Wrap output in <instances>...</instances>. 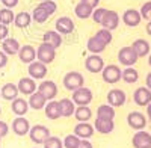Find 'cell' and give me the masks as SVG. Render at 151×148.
<instances>
[{
	"mask_svg": "<svg viewBox=\"0 0 151 148\" xmlns=\"http://www.w3.org/2000/svg\"><path fill=\"white\" fill-rule=\"evenodd\" d=\"M55 59H56V48H53L50 44H45V42L38 45L36 60H40V62L48 65V64H52Z\"/></svg>",
	"mask_w": 151,
	"mask_h": 148,
	"instance_id": "3957f363",
	"label": "cell"
},
{
	"mask_svg": "<svg viewBox=\"0 0 151 148\" xmlns=\"http://www.w3.org/2000/svg\"><path fill=\"white\" fill-rule=\"evenodd\" d=\"M59 107H60V116L64 118H70L74 115V110H76V104L71 98H62L59 101Z\"/></svg>",
	"mask_w": 151,
	"mask_h": 148,
	"instance_id": "83f0119b",
	"label": "cell"
},
{
	"mask_svg": "<svg viewBox=\"0 0 151 148\" xmlns=\"http://www.w3.org/2000/svg\"><path fill=\"white\" fill-rule=\"evenodd\" d=\"M0 115H2V107H0Z\"/></svg>",
	"mask_w": 151,
	"mask_h": 148,
	"instance_id": "11a10c76",
	"label": "cell"
},
{
	"mask_svg": "<svg viewBox=\"0 0 151 148\" xmlns=\"http://www.w3.org/2000/svg\"><path fill=\"white\" fill-rule=\"evenodd\" d=\"M18 94H20L18 88L14 83H5L2 86V89H0V97H2L3 100H8V101L15 100V98L18 97Z\"/></svg>",
	"mask_w": 151,
	"mask_h": 148,
	"instance_id": "7402d4cb",
	"label": "cell"
},
{
	"mask_svg": "<svg viewBox=\"0 0 151 148\" xmlns=\"http://www.w3.org/2000/svg\"><path fill=\"white\" fill-rule=\"evenodd\" d=\"M121 79L125 82V83H134L137 82V79H139V73H137L136 68H132V67H127L122 70V74H121Z\"/></svg>",
	"mask_w": 151,
	"mask_h": 148,
	"instance_id": "d590c367",
	"label": "cell"
},
{
	"mask_svg": "<svg viewBox=\"0 0 151 148\" xmlns=\"http://www.w3.org/2000/svg\"><path fill=\"white\" fill-rule=\"evenodd\" d=\"M30 122L27 118L24 116H17L14 118V121H12L11 124V130L14 131L17 136H26V134H29V130H30Z\"/></svg>",
	"mask_w": 151,
	"mask_h": 148,
	"instance_id": "9c48e42d",
	"label": "cell"
},
{
	"mask_svg": "<svg viewBox=\"0 0 151 148\" xmlns=\"http://www.w3.org/2000/svg\"><path fill=\"white\" fill-rule=\"evenodd\" d=\"M8 133H9V126L6 124L5 121L0 119V138H5Z\"/></svg>",
	"mask_w": 151,
	"mask_h": 148,
	"instance_id": "ee69618b",
	"label": "cell"
},
{
	"mask_svg": "<svg viewBox=\"0 0 151 148\" xmlns=\"http://www.w3.org/2000/svg\"><path fill=\"white\" fill-rule=\"evenodd\" d=\"M14 12H12V9H8V8H3L0 9V24H5V26H8V24L14 23Z\"/></svg>",
	"mask_w": 151,
	"mask_h": 148,
	"instance_id": "8d00e7d4",
	"label": "cell"
},
{
	"mask_svg": "<svg viewBox=\"0 0 151 148\" xmlns=\"http://www.w3.org/2000/svg\"><path fill=\"white\" fill-rule=\"evenodd\" d=\"M127 124L132 129H134L136 131L137 130H144L145 126H147V118L141 112H130L127 115Z\"/></svg>",
	"mask_w": 151,
	"mask_h": 148,
	"instance_id": "4fadbf2b",
	"label": "cell"
},
{
	"mask_svg": "<svg viewBox=\"0 0 151 148\" xmlns=\"http://www.w3.org/2000/svg\"><path fill=\"white\" fill-rule=\"evenodd\" d=\"M77 148H94V145H92L89 141H88V139H80Z\"/></svg>",
	"mask_w": 151,
	"mask_h": 148,
	"instance_id": "681fc988",
	"label": "cell"
},
{
	"mask_svg": "<svg viewBox=\"0 0 151 148\" xmlns=\"http://www.w3.org/2000/svg\"><path fill=\"white\" fill-rule=\"evenodd\" d=\"M80 2L85 3V5H88V6H91L92 9H95L98 6V3H100V0H80Z\"/></svg>",
	"mask_w": 151,
	"mask_h": 148,
	"instance_id": "c3c4849f",
	"label": "cell"
},
{
	"mask_svg": "<svg viewBox=\"0 0 151 148\" xmlns=\"http://www.w3.org/2000/svg\"><path fill=\"white\" fill-rule=\"evenodd\" d=\"M92 98H94L92 91L89 88H86V86H82V88L71 92V100L74 101L76 106H88V104H91Z\"/></svg>",
	"mask_w": 151,
	"mask_h": 148,
	"instance_id": "7a4b0ae2",
	"label": "cell"
},
{
	"mask_svg": "<svg viewBox=\"0 0 151 148\" xmlns=\"http://www.w3.org/2000/svg\"><path fill=\"white\" fill-rule=\"evenodd\" d=\"M32 21H35V23H38V24H42V23H45L47 20H48V12L44 9V8H41L40 5H38L33 11H32Z\"/></svg>",
	"mask_w": 151,
	"mask_h": 148,
	"instance_id": "e575fe53",
	"label": "cell"
},
{
	"mask_svg": "<svg viewBox=\"0 0 151 148\" xmlns=\"http://www.w3.org/2000/svg\"><path fill=\"white\" fill-rule=\"evenodd\" d=\"M85 68L92 74L101 73L104 68V60L100 55H89L85 59Z\"/></svg>",
	"mask_w": 151,
	"mask_h": 148,
	"instance_id": "30bf717a",
	"label": "cell"
},
{
	"mask_svg": "<svg viewBox=\"0 0 151 148\" xmlns=\"http://www.w3.org/2000/svg\"><path fill=\"white\" fill-rule=\"evenodd\" d=\"M106 47L107 45H104L101 41H98L95 36H91V38L88 40V42H86V48L89 50L91 55H100V53H103L106 50Z\"/></svg>",
	"mask_w": 151,
	"mask_h": 148,
	"instance_id": "1f68e13d",
	"label": "cell"
},
{
	"mask_svg": "<svg viewBox=\"0 0 151 148\" xmlns=\"http://www.w3.org/2000/svg\"><path fill=\"white\" fill-rule=\"evenodd\" d=\"M18 92L23 95H32L36 91V83L32 77H21L17 83Z\"/></svg>",
	"mask_w": 151,
	"mask_h": 148,
	"instance_id": "d6986e66",
	"label": "cell"
},
{
	"mask_svg": "<svg viewBox=\"0 0 151 148\" xmlns=\"http://www.w3.org/2000/svg\"><path fill=\"white\" fill-rule=\"evenodd\" d=\"M132 48L134 50V53L137 55V57H145L150 55V44L145 40H136L132 44Z\"/></svg>",
	"mask_w": 151,
	"mask_h": 148,
	"instance_id": "4dcf8cb0",
	"label": "cell"
},
{
	"mask_svg": "<svg viewBox=\"0 0 151 148\" xmlns=\"http://www.w3.org/2000/svg\"><path fill=\"white\" fill-rule=\"evenodd\" d=\"M42 42L50 44L53 48H58V47L62 45V35L56 30H47L42 35Z\"/></svg>",
	"mask_w": 151,
	"mask_h": 148,
	"instance_id": "d4e9b609",
	"label": "cell"
},
{
	"mask_svg": "<svg viewBox=\"0 0 151 148\" xmlns=\"http://www.w3.org/2000/svg\"><path fill=\"white\" fill-rule=\"evenodd\" d=\"M11 109H12V112H14L17 116H24V115L27 114V110H29L30 107H29V103L24 100V98L17 97L15 100H12Z\"/></svg>",
	"mask_w": 151,
	"mask_h": 148,
	"instance_id": "603a6c76",
	"label": "cell"
},
{
	"mask_svg": "<svg viewBox=\"0 0 151 148\" xmlns=\"http://www.w3.org/2000/svg\"><path fill=\"white\" fill-rule=\"evenodd\" d=\"M147 33H148V35L151 36V20H150V21L147 23Z\"/></svg>",
	"mask_w": 151,
	"mask_h": 148,
	"instance_id": "f5cc1de1",
	"label": "cell"
},
{
	"mask_svg": "<svg viewBox=\"0 0 151 148\" xmlns=\"http://www.w3.org/2000/svg\"><path fill=\"white\" fill-rule=\"evenodd\" d=\"M147 115H148V118L151 119V101L147 104Z\"/></svg>",
	"mask_w": 151,
	"mask_h": 148,
	"instance_id": "816d5d0a",
	"label": "cell"
},
{
	"mask_svg": "<svg viewBox=\"0 0 151 148\" xmlns=\"http://www.w3.org/2000/svg\"><path fill=\"white\" fill-rule=\"evenodd\" d=\"M38 92L42 94L47 101L55 100L58 95V85L53 80H42L40 83V86H38Z\"/></svg>",
	"mask_w": 151,
	"mask_h": 148,
	"instance_id": "ba28073f",
	"label": "cell"
},
{
	"mask_svg": "<svg viewBox=\"0 0 151 148\" xmlns=\"http://www.w3.org/2000/svg\"><path fill=\"white\" fill-rule=\"evenodd\" d=\"M27 103H29V107H30V109H33V110H41V109H44V107H45L47 100L44 98V95H42V94H40L38 91H35L32 95H29Z\"/></svg>",
	"mask_w": 151,
	"mask_h": 148,
	"instance_id": "4316f807",
	"label": "cell"
},
{
	"mask_svg": "<svg viewBox=\"0 0 151 148\" xmlns=\"http://www.w3.org/2000/svg\"><path fill=\"white\" fill-rule=\"evenodd\" d=\"M55 30L60 35H70L74 32V21L70 17H59L55 23Z\"/></svg>",
	"mask_w": 151,
	"mask_h": 148,
	"instance_id": "7c38bea8",
	"label": "cell"
},
{
	"mask_svg": "<svg viewBox=\"0 0 151 148\" xmlns=\"http://www.w3.org/2000/svg\"><path fill=\"white\" fill-rule=\"evenodd\" d=\"M121 74H122L121 68H119L118 65H113V64H112V65H104V68H103V71H101L103 80H104L106 83H110V85L119 82V80H121Z\"/></svg>",
	"mask_w": 151,
	"mask_h": 148,
	"instance_id": "8992f818",
	"label": "cell"
},
{
	"mask_svg": "<svg viewBox=\"0 0 151 148\" xmlns=\"http://www.w3.org/2000/svg\"><path fill=\"white\" fill-rule=\"evenodd\" d=\"M141 17L144 18V20H151V2H147V3H144L142 5V8H141Z\"/></svg>",
	"mask_w": 151,
	"mask_h": 148,
	"instance_id": "7bdbcfd3",
	"label": "cell"
},
{
	"mask_svg": "<svg viewBox=\"0 0 151 148\" xmlns=\"http://www.w3.org/2000/svg\"><path fill=\"white\" fill-rule=\"evenodd\" d=\"M101 26L107 30H115L118 26H119V15H118V12L116 11H110L107 9L106 11V14L101 20Z\"/></svg>",
	"mask_w": 151,
	"mask_h": 148,
	"instance_id": "8fae6325",
	"label": "cell"
},
{
	"mask_svg": "<svg viewBox=\"0 0 151 148\" xmlns=\"http://www.w3.org/2000/svg\"><path fill=\"white\" fill-rule=\"evenodd\" d=\"M137 55L134 53V50L130 47H122L119 48V52H118V60H119V64L124 65V67H133L136 62H137Z\"/></svg>",
	"mask_w": 151,
	"mask_h": 148,
	"instance_id": "5b68a950",
	"label": "cell"
},
{
	"mask_svg": "<svg viewBox=\"0 0 151 148\" xmlns=\"http://www.w3.org/2000/svg\"><path fill=\"white\" fill-rule=\"evenodd\" d=\"M8 65V55L0 50V68H5Z\"/></svg>",
	"mask_w": 151,
	"mask_h": 148,
	"instance_id": "7dc6e473",
	"label": "cell"
},
{
	"mask_svg": "<svg viewBox=\"0 0 151 148\" xmlns=\"http://www.w3.org/2000/svg\"><path fill=\"white\" fill-rule=\"evenodd\" d=\"M127 97L122 89H110L107 94V104H110L112 107H119L125 103Z\"/></svg>",
	"mask_w": 151,
	"mask_h": 148,
	"instance_id": "e0dca14e",
	"label": "cell"
},
{
	"mask_svg": "<svg viewBox=\"0 0 151 148\" xmlns=\"http://www.w3.org/2000/svg\"><path fill=\"white\" fill-rule=\"evenodd\" d=\"M148 65L151 67V55H148Z\"/></svg>",
	"mask_w": 151,
	"mask_h": 148,
	"instance_id": "db71d44e",
	"label": "cell"
},
{
	"mask_svg": "<svg viewBox=\"0 0 151 148\" xmlns=\"http://www.w3.org/2000/svg\"><path fill=\"white\" fill-rule=\"evenodd\" d=\"M94 36H95V38H97L98 41H101L104 45L110 44V42H112V40H113L112 32H110V30H107V29H104V27H103V29H100V30H98Z\"/></svg>",
	"mask_w": 151,
	"mask_h": 148,
	"instance_id": "74e56055",
	"label": "cell"
},
{
	"mask_svg": "<svg viewBox=\"0 0 151 148\" xmlns=\"http://www.w3.org/2000/svg\"><path fill=\"white\" fill-rule=\"evenodd\" d=\"M113 129H115L113 119H100V118H97L95 122H94V130L101 133V134H109V133L113 131Z\"/></svg>",
	"mask_w": 151,
	"mask_h": 148,
	"instance_id": "44dd1931",
	"label": "cell"
},
{
	"mask_svg": "<svg viewBox=\"0 0 151 148\" xmlns=\"http://www.w3.org/2000/svg\"><path fill=\"white\" fill-rule=\"evenodd\" d=\"M147 148H151V145H150V147H147Z\"/></svg>",
	"mask_w": 151,
	"mask_h": 148,
	"instance_id": "6f0895ef",
	"label": "cell"
},
{
	"mask_svg": "<svg viewBox=\"0 0 151 148\" xmlns=\"http://www.w3.org/2000/svg\"><path fill=\"white\" fill-rule=\"evenodd\" d=\"M8 35H9V29L8 26H5V24H0V41H3L8 38Z\"/></svg>",
	"mask_w": 151,
	"mask_h": 148,
	"instance_id": "f6af8a7d",
	"label": "cell"
},
{
	"mask_svg": "<svg viewBox=\"0 0 151 148\" xmlns=\"http://www.w3.org/2000/svg\"><path fill=\"white\" fill-rule=\"evenodd\" d=\"M41 8H44L47 12H48V15H53L55 12L58 11V5L53 2V0H42V2L40 3Z\"/></svg>",
	"mask_w": 151,
	"mask_h": 148,
	"instance_id": "60d3db41",
	"label": "cell"
},
{
	"mask_svg": "<svg viewBox=\"0 0 151 148\" xmlns=\"http://www.w3.org/2000/svg\"><path fill=\"white\" fill-rule=\"evenodd\" d=\"M0 142H2V138H0Z\"/></svg>",
	"mask_w": 151,
	"mask_h": 148,
	"instance_id": "680465c9",
	"label": "cell"
},
{
	"mask_svg": "<svg viewBox=\"0 0 151 148\" xmlns=\"http://www.w3.org/2000/svg\"><path fill=\"white\" fill-rule=\"evenodd\" d=\"M44 148H64V144H62V139L58 136H50L45 139V142L42 144Z\"/></svg>",
	"mask_w": 151,
	"mask_h": 148,
	"instance_id": "ab89813d",
	"label": "cell"
},
{
	"mask_svg": "<svg viewBox=\"0 0 151 148\" xmlns=\"http://www.w3.org/2000/svg\"><path fill=\"white\" fill-rule=\"evenodd\" d=\"M145 86L151 91V73H148L147 74V79H145Z\"/></svg>",
	"mask_w": 151,
	"mask_h": 148,
	"instance_id": "f907efd6",
	"label": "cell"
},
{
	"mask_svg": "<svg viewBox=\"0 0 151 148\" xmlns=\"http://www.w3.org/2000/svg\"><path fill=\"white\" fill-rule=\"evenodd\" d=\"M44 112H45V116H47L48 119H52V121L60 118L59 101H56V100H50V101H47V104H45V107H44Z\"/></svg>",
	"mask_w": 151,
	"mask_h": 148,
	"instance_id": "484cf974",
	"label": "cell"
},
{
	"mask_svg": "<svg viewBox=\"0 0 151 148\" xmlns=\"http://www.w3.org/2000/svg\"><path fill=\"white\" fill-rule=\"evenodd\" d=\"M133 101L137 106H147L151 101V91L147 86H141L133 92Z\"/></svg>",
	"mask_w": 151,
	"mask_h": 148,
	"instance_id": "9a60e30c",
	"label": "cell"
},
{
	"mask_svg": "<svg viewBox=\"0 0 151 148\" xmlns=\"http://www.w3.org/2000/svg\"><path fill=\"white\" fill-rule=\"evenodd\" d=\"M92 11L94 9L91 6H88V5L79 2L77 5H76V8H74V14H76V17L80 18V20H86V18H89L92 15Z\"/></svg>",
	"mask_w": 151,
	"mask_h": 148,
	"instance_id": "d6a6232c",
	"label": "cell"
},
{
	"mask_svg": "<svg viewBox=\"0 0 151 148\" xmlns=\"http://www.w3.org/2000/svg\"><path fill=\"white\" fill-rule=\"evenodd\" d=\"M30 23H32V15L29 14V12H26V11L18 12V14H15V17H14V24H15L18 29L29 27Z\"/></svg>",
	"mask_w": 151,
	"mask_h": 148,
	"instance_id": "f1b7e54d",
	"label": "cell"
},
{
	"mask_svg": "<svg viewBox=\"0 0 151 148\" xmlns=\"http://www.w3.org/2000/svg\"><path fill=\"white\" fill-rule=\"evenodd\" d=\"M2 5L8 9H12L18 5V0H2Z\"/></svg>",
	"mask_w": 151,
	"mask_h": 148,
	"instance_id": "bcb514c9",
	"label": "cell"
},
{
	"mask_svg": "<svg viewBox=\"0 0 151 148\" xmlns=\"http://www.w3.org/2000/svg\"><path fill=\"white\" fill-rule=\"evenodd\" d=\"M20 42L15 40V38H6L2 41V52H5L8 56H14V55H18V50H20Z\"/></svg>",
	"mask_w": 151,
	"mask_h": 148,
	"instance_id": "cb8c5ba5",
	"label": "cell"
},
{
	"mask_svg": "<svg viewBox=\"0 0 151 148\" xmlns=\"http://www.w3.org/2000/svg\"><path fill=\"white\" fill-rule=\"evenodd\" d=\"M48 136H50V130H48V127H45L42 124H36V126L30 127V130H29L30 141L38 145H42Z\"/></svg>",
	"mask_w": 151,
	"mask_h": 148,
	"instance_id": "277c9868",
	"label": "cell"
},
{
	"mask_svg": "<svg viewBox=\"0 0 151 148\" xmlns=\"http://www.w3.org/2000/svg\"><path fill=\"white\" fill-rule=\"evenodd\" d=\"M134 148H147L151 145V134L145 130H137L132 139Z\"/></svg>",
	"mask_w": 151,
	"mask_h": 148,
	"instance_id": "2e32d148",
	"label": "cell"
},
{
	"mask_svg": "<svg viewBox=\"0 0 151 148\" xmlns=\"http://www.w3.org/2000/svg\"><path fill=\"white\" fill-rule=\"evenodd\" d=\"M106 8H95L94 11H92V20L97 23V24H101V20H103V17H104V14H106Z\"/></svg>",
	"mask_w": 151,
	"mask_h": 148,
	"instance_id": "b9f144b4",
	"label": "cell"
},
{
	"mask_svg": "<svg viewBox=\"0 0 151 148\" xmlns=\"http://www.w3.org/2000/svg\"><path fill=\"white\" fill-rule=\"evenodd\" d=\"M62 83H64L65 89L73 92V91L82 88V86L85 85V77H83V74L79 73V71H70V73H67L64 76Z\"/></svg>",
	"mask_w": 151,
	"mask_h": 148,
	"instance_id": "6da1fadb",
	"label": "cell"
},
{
	"mask_svg": "<svg viewBox=\"0 0 151 148\" xmlns=\"http://www.w3.org/2000/svg\"><path fill=\"white\" fill-rule=\"evenodd\" d=\"M97 118L100 119H113L115 118V107L110 104H101L97 109Z\"/></svg>",
	"mask_w": 151,
	"mask_h": 148,
	"instance_id": "836d02e7",
	"label": "cell"
},
{
	"mask_svg": "<svg viewBox=\"0 0 151 148\" xmlns=\"http://www.w3.org/2000/svg\"><path fill=\"white\" fill-rule=\"evenodd\" d=\"M27 73H29V77H32L33 80H44L48 73V68L45 64L40 62V60H33L32 64H29Z\"/></svg>",
	"mask_w": 151,
	"mask_h": 148,
	"instance_id": "52a82bcc",
	"label": "cell"
},
{
	"mask_svg": "<svg viewBox=\"0 0 151 148\" xmlns=\"http://www.w3.org/2000/svg\"><path fill=\"white\" fill-rule=\"evenodd\" d=\"M122 21H124L125 26H129V27L139 26V23L142 21L141 12L136 11V9H127V11L122 14Z\"/></svg>",
	"mask_w": 151,
	"mask_h": 148,
	"instance_id": "ac0fdd59",
	"label": "cell"
},
{
	"mask_svg": "<svg viewBox=\"0 0 151 148\" xmlns=\"http://www.w3.org/2000/svg\"><path fill=\"white\" fill-rule=\"evenodd\" d=\"M92 116V110L89 106H76L74 110V118L79 122H88Z\"/></svg>",
	"mask_w": 151,
	"mask_h": 148,
	"instance_id": "f546056e",
	"label": "cell"
},
{
	"mask_svg": "<svg viewBox=\"0 0 151 148\" xmlns=\"http://www.w3.org/2000/svg\"><path fill=\"white\" fill-rule=\"evenodd\" d=\"M33 148H40V147H33Z\"/></svg>",
	"mask_w": 151,
	"mask_h": 148,
	"instance_id": "9f6ffc18",
	"label": "cell"
},
{
	"mask_svg": "<svg viewBox=\"0 0 151 148\" xmlns=\"http://www.w3.org/2000/svg\"><path fill=\"white\" fill-rule=\"evenodd\" d=\"M94 126L89 122H79L77 126L74 127V134L80 139H89L94 134Z\"/></svg>",
	"mask_w": 151,
	"mask_h": 148,
	"instance_id": "ffe728a7",
	"label": "cell"
},
{
	"mask_svg": "<svg viewBox=\"0 0 151 148\" xmlns=\"http://www.w3.org/2000/svg\"><path fill=\"white\" fill-rule=\"evenodd\" d=\"M79 142H80V138H77L74 133H70L64 138L62 144H64V148H77L79 147Z\"/></svg>",
	"mask_w": 151,
	"mask_h": 148,
	"instance_id": "f35d334b",
	"label": "cell"
},
{
	"mask_svg": "<svg viewBox=\"0 0 151 148\" xmlns=\"http://www.w3.org/2000/svg\"><path fill=\"white\" fill-rule=\"evenodd\" d=\"M18 57L23 64H32L33 60H36V48L30 44H26V45H23L20 47V50H18Z\"/></svg>",
	"mask_w": 151,
	"mask_h": 148,
	"instance_id": "5bb4252c",
	"label": "cell"
}]
</instances>
